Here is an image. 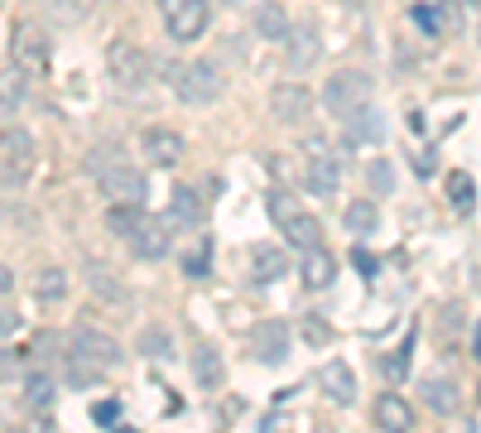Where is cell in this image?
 Masks as SVG:
<instances>
[{"label": "cell", "instance_id": "27", "mask_svg": "<svg viewBox=\"0 0 481 433\" xmlns=\"http://www.w3.org/2000/svg\"><path fill=\"white\" fill-rule=\"evenodd\" d=\"M34 294L53 303V299H63L68 294V270H59V265H49V270H39L34 275Z\"/></svg>", "mask_w": 481, "mask_h": 433}, {"label": "cell", "instance_id": "32", "mask_svg": "<svg viewBox=\"0 0 481 433\" xmlns=\"http://www.w3.org/2000/svg\"><path fill=\"white\" fill-rule=\"evenodd\" d=\"M92 424L116 428V424H121V400H96V404H92Z\"/></svg>", "mask_w": 481, "mask_h": 433}, {"label": "cell", "instance_id": "39", "mask_svg": "<svg viewBox=\"0 0 481 433\" xmlns=\"http://www.w3.org/2000/svg\"><path fill=\"white\" fill-rule=\"evenodd\" d=\"M414 169H419V174H433V155H429V149H423V155L414 159Z\"/></svg>", "mask_w": 481, "mask_h": 433}, {"label": "cell", "instance_id": "15", "mask_svg": "<svg viewBox=\"0 0 481 433\" xmlns=\"http://www.w3.org/2000/svg\"><path fill=\"white\" fill-rule=\"evenodd\" d=\"M30 155H34L30 135L15 131V125H5V188H15L20 178L30 174Z\"/></svg>", "mask_w": 481, "mask_h": 433}, {"label": "cell", "instance_id": "36", "mask_svg": "<svg viewBox=\"0 0 481 433\" xmlns=\"http://www.w3.org/2000/svg\"><path fill=\"white\" fill-rule=\"evenodd\" d=\"M15 102H20V77H15V68L5 73V121H15Z\"/></svg>", "mask_w": 481, "mask_h": 433}, {"label": "cell", "instance_id": "3", "mask_svg": "<svg viewBox=\"0 0 481 433\" xmlns=\"http://www.w3.org/2000/svg\"><path fill=\"white\" fill-rule=\"evenodd\" d=\"M87 169L96 174V184L111 203H140L145 207V174H135L131 164H111L106 155H92Z\"/></svg>", "mask_w": 481, "mask_h": 433}, {"label": "cell", "instance_id": "26", "mask_svg": "<svg viewBox=\"0 0 481 433\" xmlns=\"http://www.w3.org/2000/svg\"><path fill=\"white\" fill-rule=\"evenodd\" d=\"M376 227H380V207H376V198L347 203V231H351V236H371Z\"/></svg>", "mask_w": 481, "mask_h": 433}, {"label": "cell", "instance_id": "42", "mask_svg": "<svg viewBox=\"0 0 481 433\" xmlns=\"http://www.w3.org/2000/svg\"><path fill=\"white\" fill-rule=\"evenodd\" d=\"M342 5H357V0H342Z\"/></svg>", "mask_w": 481, "mask_h": 433}, {"label": "cell", "instance_id": "16", "mask_svg": "<svg viewBox=\"0 0 481 433\" xmlns=\"http://www.w3.org/2000/svg\"><path fill=\"white\" fill-rule=\"evenodd\" d=\"M250 279L256 284H275L279 275H289V250H279V246H250Z\"/></svg>", "mask_w": 481, "mask_h": 433}, {"label": "cell", "instance_id": "18", "mask_svg": "<svg viewBox=\"0 0 481 433\" xmlns=\"http://www.w3.org/2000/svg\"><path fill=\"white\" fill-rule=\"evenodd\" d=\"M164 221L174 231L197 227V221H203V198H197L193 188H174V193H168V207H164Z\"/></svg>", "mask_w": 481, "mask_h": 433}, {"label": "cell", "instance_id": "12", "mask_svg": "<svg viewBox=\"0 0 481 433\" xmlns=\"http://www.w3.org/2000/svg\"><path fill=\"white\" fill-rule=\"evenodd\" d=\"M140 149H145L150 164H159V169H174L188 145H183L178 131H168V125H154V131H145V140H140Z\"/></svg>", "mask_w": 481, "mask_h": 433}, {"label": "cell", "instance_id": "6", "mask_svg": "<svg viewBox=\"0 0 481 433\" xmlns=\"http://www.w3.org/2000/svg\"><path fill=\"white\" fill-rule=\"evenodd\" d=\"M168 231H174V227H168L164 217H150L145 207H140V217L131 221V231H125L121 241L131 246L140 260H164L168 256Z\"/></svg>", "mask_w": 481, "mask_h": 433}, {"label": "cell", "instance_id": "9", "mask_svg": "<svg viewBox=\"0 0 481 433\" xmlns=\"http://www.w3.org/2000/svg\"><path fill=\"white\" fill-rule=\"evenodd\" d=\"M73 352L87 356L92 366H102V371H111V366H121V361H125L121 342L111 338V332H96V328H77L73 332Z\"/></svg>", "mask_w": 481, "mask_h": 433}, {"label": "cell", "instance_id": "24", "mask_svg": "<svg viewBox=\"0 0 481 433\" xmlns=\"http://www.w3.org/2000/svg\"><path fill=\"white\" fill-rule=\"evenodd\" d=\"M423 404H429L433 414H458V385L452 381H443V375H429V381H423Z\"/></svg>", "mask_w": 481, "mask_h": 433}, {"label": "cell", "instance_id": "28", "mask_svg": "<svg viewBox=\"0 0 481 433\" xmlns=\"http://www.w3.org/2000/svg\"><path fill=\"white\" fill-rule=\"evenodd\" d=\"M448 198H452V207H458V212H467V207L476 203V178L462 174V169H452V174H448Z\"/></svg>", "mask_w": 481, "mask_h": 433}, {"label": "cell", "instance_id": "10", "mask_svg": "<svg viewBox=\"0 0 481 433\" xmlns=\"http://www.w3.org/2000/svg\"><path fill=\"white\" fill-rule=\"evenodd\" d=\"M304 184H308V193H313V198H337V188H342V159H337L332 149L313 145V159H308Z\"/></svg>", "mask_w": 481, "mask_h": 433}, {"label": "cell", "instance_id": "17", "mask_svg": "<svg viewBox=\"0 0 481 433\" xmlns=\"http://www.w3.org/2000/svg\"><path fill=\"white\" fill-rule=\"evenodd\" d=\"M347 140L351 145H380V140H386V116L371 106L347 111Z\"/></svg>", "mask_w": 481, "mask_h": 433}, {"label": "cell", "instance_id": "33", "mask_svg": "<svg viewBox=\"0 0 481 433\" xmlns=\"http://www.w3.org/2000/svg\"><path fill=\"white\" fill-rule=\"evenodd\" d=\"M168 347H174V342H168L164 328H150L145 338H140V352H145V356H168Z\"/></svg>", "mask_w": 481, "mask_h": 433}, {"label": "cell", "instance_id": "21", "mask_svg": "<svg viewBox=\"0 0 481 433\" xmlns=\"http://www.w3.org/2000/svg\"><path fill=\"white\" fill-rule=\"evenodd\" d=\"M250 24H256V34H265V39H279V44H285V34L294 30V24H289V10L279 5V0H260V5H256V15H250Z\"/></svg>", "mask_w": 481, "mask_h": 433}, {"label": "cell", "instance_id": "38", "mask_svg": "<svg viewBox=\"0 0 481 433\" xmlns=\"http://www.w3.org/2000/svg\"><path fill=\"white\" fill-rule=\"evenodd\" d=\"M404 366H409V338H404V347H400V352L390 356V375H400Z\"/></svg>", "mask_w": 481, "mask_h": 433}, {"label": "cell", "instance_id": "1", "mask_svg": "<svg viewBox=\"0 0 481 433\" xmlns=\"http://www.w3.org/2000/svg\"><path fill=\"white\" fill-rule=\"evenodd\" d=\"M270 217H275V227L289 236L294 250H318L322 246V221L313 212H304L289 193H275V198H270Z\"/></svg>", "mask_w": 481, "mask_h": 433}, {"label": "cell", "instance_id": "35", "mask_svg": "<svg viewBox=\"0 0 481 433\" xmlns=\"http://www.w3.org/2000/svg\"><path fill=\"white\" fill-rule=\"evenodd\" d=\"M304 338L313 347H328L332 342V328H322V318H304Z\"/></svg>", "mask_w": 481, "mask_h": 433}, {"label": "cell", "instance_id": "11", "mask_svg": "<svg viewBox=\"0 0 481 433\" xmlns=\"http://www.w3.org/2000/svg\"><path fill=\"white\" fill-rule=\"evenodd\" d=\"M250 356L260 366H279L289 356V323H256L250 328Z\"/></svg>", "mask_w": 481, "mask_h": 433}, {"label": "cell", "instance_id": "13", "mask_svg": "<svg viewBox=\"0 0 481 433\" xmlns=\"http://www.w3.org/2000/svg\"><path fill=\"white\" fill-rule=\"evenodd\" d=\"M285 63H289V73H304V68L318 63V30L313 24H294L285 34Z\"/></svg>", "mask_w": 481, "mask_h": 433}, {"label": "cell", "instance_id": "29", "mask_svg": "<svg viewBox=\"0 0 481 433\" xmlns=\"http://www.w3.org/2000/svg\"><path fill=\"white\" fill-rule=\"evenodd\" d=\"M366 178H371V193H376V198H386V193L395 188V169H390V159H366Z\"/></svg>", "mask_w": 481, "mask_h": 433}, {"label": "cell", "instance_id": "20", "mask_svg": "<svg viewBox=\"0 0 481 433\" xmlns=\"http://www.w3.org/2000/svg\"><path fill=\"white\" fill-rule=\"evenodd\" d=\"M376 424L400 433V428H414V410H409L404 395H395V390H386V395L376 400Z\"/></svg>", "mask_w": 481, "mask_h": 433}, {"label": "cell", "instance_id": "19", "mask_svg": "<svg viewBox=\"0 0 481 433\" xmlns=\"http://www.w3.org/2000/svg\"><path fill=\"white\" fill-rule=\"evenodd\" d=\"M318 381H322V390H328L332 404H342V410H347V404H357V375H351L347 361H328Z\"/></svg>", "mask_w": 481, "mask_h": 433}, {"label": "cell", "instance_id": "31", "mask_svg": "<svg viewBox=\"0 0 481 433\" xmlns=\"http://www.w3.org/2000/svg\"><path fill=\"white\" fill-rule=\"evenodd\" d=\"M24 400H30V404H34V410H44V404L53 400V381H49V375H44V371H34V375H30V381H24Z\"/></svg>", "mask_w": 481, "mask_h": 433}, {"label": "cell", "instance_id": "2", "mask_svg": "<svg viewBox=\"0 0 481 433\" xmlns=\"http://www.w3.org/2000/svg\"><path fill=\"white\" fill-rule=\"evenodd\" d=\"M106 73H111V82H116V87H145L150 82V53L140 49V44H131V39L125 34H116L106 44Z\"/></svg>", "mask_w": 481, "mask_h": 433}, {"label": "cell", "instance_id": "25", "mask_svg": "<svg viewBox=\"0 0 481 433\" xmlns=\"http://www.w3.org/2000/svg\"><path fill=\"white\" fill-rule=\"evenodd\" d=\"M87 284H92V294H96V299H106V303H131L125 284L106 270V265H87Z\"/></svg>", "mask_w": 481, "mask_h": 433}, {"label": "cell", "instance_id": "40", "mask_svg": "<svg viewBox=\"0 0 481 433\" xmlns=\"http://www.w3.org/2000/svg\"><path fill=\"white\" fill-rule=\"evenodd\" d=\"M472 356H476V366H481V323H476V332H472Z\"/></svg>", "mask_w": 481, "mask_h": 433}, {"label": "cell", "instance_id": "4", "mask_svg": "<svg viewBox=\"0 0 481 433\" xmlns=\"http://www.w3.org/2000/svg\"><path fill=\"white\" fill-rule=\"evenodd\" d=\"M371 102V73H361V68H342V73L328 77V87H322V106L332 111V116H347V111H357Z\"/></svg>", "mask_w": 481, "mask_h": 433}, {"label": "cell", "instance_id": "7", "mask_svg": "<svg viewBox=\"0 0 481 433\" xmlns=\"http://www.w3.org/2000/svg\"><path fill=\"white\" fill-rule=\"evenodd\" d=\"M174 92H178V102H188V106H207V102L222 96V77H217V68H212L207 59H197V63H183Z\"/></svg>", "mask_w": 481, "mask_h": 433}, {"label": "cell", "instance_id": "22", "mask_svg": "<svg viewBox=\"0 0 481 433\" xmlns=\"http://www.w3.org/2000/svg\"><path fill=\"white\" fill-rule=\"evenodd\" d=\"M193 375H197V385L203 390H222V381H226V366H222V352L217 347H193Z\"/></svg>", "mask_w": 481, "mask_h": 433}, {"label": "cell", "instance_id": "37", "mask_svg": "<svg viewBox=\"0 0 481 433\" xmlns=\"http://www.w3.org/2000/svg\"><path fill=\"white\" fill-rule=\"evenodd\" d=\"M351 265H357V270H361V279H371V275L380 270V265H376V256H371V250H366V246H357V250H351Z\"/></svg>", "mask_w": 481, "mask_h": 433}, {"label": "cell", "instance_id": "41", "mask_svg": "<svg viewBox=\"0 0 481 433\" xmlns=\"http://www.w3.org/2000/svg\"><path fill=\"white\" fill-rule=\"evenodd\" d=\"M212 5H240V0H212Z\"/></svg>", "mask_w": 481, "mask_h": 433}, {"label": "cell", "instance_id": "5", "mask_svg": "<svg viewBox=\"0 0 481 433\" xmlns=\"http://www.w3.org/2000/svg\"><path fill=\"white\" fill-rule=\"evenodd\" d=\"M159 15H164V30L174 34V44H193L207 30L212 0H159Z\"/></svg>", "mask_w": 481, "mask_h": 433}, {"label": "cell", "instance_id": "23", "mask_svg": "<svg viewBox=\"0 0 481 433\" xmlns=\"http://www.w3.org/2000/svg\"><path fill=\"white\" fill-rule=\"evenodd\" d=\"M299 275H304V284H308V289H328L332 279H337V260H332L322 246H318V250H304Z\"/></svg>", "mask_w": 481, "mask_h": 433}, {"label": "cell", "instance_id": "30", "mask_svg": "<svg viewBox=\"0 0 481 433\" xmlns=\"http://www.w3.org/2000/svg\"><path fill=\"white\" fill-rule=\"evenodd\" d=\"M207 265H212V236H203V246L183 256V275H188V279H203Z\"/></svg>", "mask_w": 481, "mask_h": 433}, {"label": "cell", "instance_id": "34", "mask_svg": "<svg viewBox=\"0 0 481 433\" xmlns=\"http://www.w3.org/2000/svg\"><path fill=\"white\" fill-rule=\"evenodd\" d=\"M87 5L92 0H53V15H59L63 24H77L82 15H87Z\"/></svg>", "mask_w": 481, "mask_h": 433}, {"label": "cell", "instance_id": "14", "mask_svg": "<svg viewBox=\"0 0 481 433\" xmlns=\"http://www.w3.org/2000/svg\"><path fill=\"white\" fill-rule=\"evenodd\" d=\"M10 44H15V59H24L30 68L49 63V30H44V24H15Z\"/></svg>", "mask_w": 481, "mask_h": 433}, {"label": "cell", "instance_id": "8", "mask_svg": "<svg viewBox=\"0 0 481 433\" xmlns=\"http://www.w3.org/2000/svg\"><path fill=\"white\" fill-rule=\"evenodd\" d=\"M270 116L279 125H304L308 116H313V96H308L304 82H279V87L270 92Z\"/></svg>", "mask_w": 481, "mask_h": 433}]
</instances>
